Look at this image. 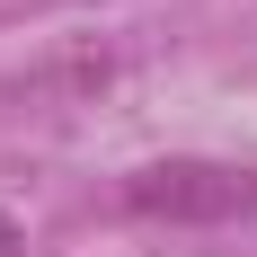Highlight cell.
Returning a JSON list of instances; mask_svg holds the SVG:
<instances>
[{
	"mask_svg": "<svg viewBox=\"0 0 257 257\" xmlns=\"http://www.w3.org/2000/svg\"><path fill=\"white\" fill-rule=\"evenodd\" d=\"M0 257H18V222H9V213H0Z\"/></svg>",
	"mask_w": 257,
	"mask_h": 257,
	"instance_id": "cell-2",
	"label": "cell"
},
{
	"mask_svg": "<svg viewBox=\"0 0 257 257\" xmlns=\"http://www.w3.org/2000/svg\"><path fill=\"white\" fill-rule=\"evenodd\" d=\"M124 204L151 213V222H239L257 213V169H222V160H160V169H133Z\"/></svg>",
	"mask_w": 257,
	"mask_h": 257,
	"instance_id": "cell-1",
	"label": "cell"
}]
</instances>
